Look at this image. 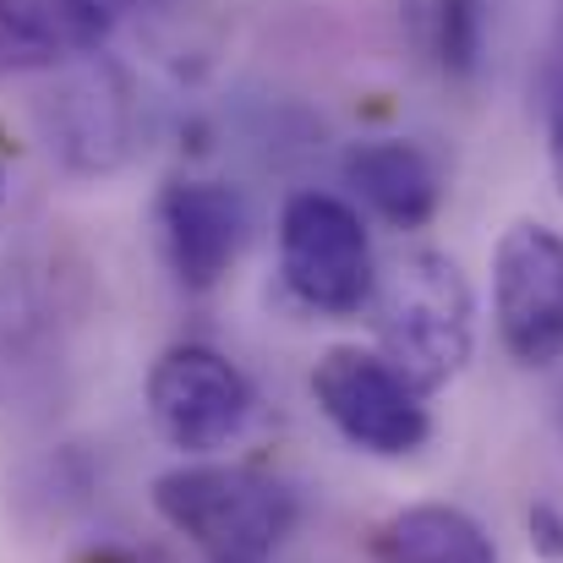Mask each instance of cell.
Masks as SVG:
<instances>
[{"instance_id": "10", "label": "cell", "mask_w": 563, "mask_h": 563, "mask_svg": "<svg viewBox=\"0 0 563 563\" xmlns=\"http://www.w3.org/2000/svg\"><path fill=\"white\" fill-rule=\"evenodd\" d=\"M345 181L362 191L367 208H377L399 230H416L438 213V170L416 143H399V137L356 143L345 154Z\"/></svg>"}, {"instance_id": "13", "label": "cell", "mask_w": 563, "mask_h": 563, "mask_svg": "<svg viewBox=\"0 0 563 563\" xmlns=\"http://www.w3.org/2000/svg\"><path fill=\"white\" fill-rule=\"evenodd\" d=\"M526 526H531V548H537V559L563 563V515L559 509H553V504H531Z\"/></svg>"}, {"instance_id": "8", "label": "cell", "mask_w": 563, "mask_h": 563, "mask_svg": "<svg viewBox=\"0 0 563 563\" xmlns=\"http://www.w3.org/2000/svg\"><path fill=\"white\" fill-rule=\"evenodd\" d=\"M137 0H0V77L93 55Z\"/></svg>"}, {"instance_id": "14", "label": "cell", "mask_w": 563, "mask_h": 563, "mask_svg": "<svg viewBox=\"0 0 563 563\" xmlns=\"http://www.w3.org/2000/svg\"><path fill=\"white\" fill-rule=\"evenodd\" d=\"M548 148H553V176H559V191H563V88L553 99V115H548Z\"/></svg>"}, {"instance_id": "9", "label": "cell", "mask_w": 563, "mask_h": 563, "mask_svg": "<svg viewBox=\"0 0 563 563\" xmlns=\"http://www.w3.org/2000/svg\"><path fill=\"white\" fill-rule=\"evenodd\" d=\"M49 148L60 154L66 170L104 176L126 159L132 148V93L115 66H93L71 77L49 110Z\"/></svg>"}, {"instance_id": "11", "label": "cell", "mask_w": 563, "mask_h": 563, "mask_svg": "<svg viewBox=\"0 0 563 563\" xmlns=\"http://www.w3.org/2000/svg\"><path fill=\"white\" fill-rule=\"evenodd\" d=\"M373 563H498V548L465 509L410 504L373 531Z\"/></svg>"}, {"instance_id": "1", "label": "cell", "mask_w": 563, "mask_h": 563, "mask_svg": "<svg viewBox=\"0 0 563 563\" xmlns=\"http://www.w3.org/2000/svg\"><path fill=\"white\" fill-rule=\"evenodd\" d=\"M373 323L383 362H394L421 394L465 373L476 351V301L454 257L399 252L373 290Z\"/></svg>"}, {"instance_id": "2", "label": "cell", "mask_w": 563, "mask_h": 563, "mask_svg": "<svg viewBox=\"0 0 563 563\" xmlns=\"http://www.w3.org/2000/svg\"><path fill=\"white\" fill-rule=\"evenodd\" d=\"M154 509L202 563H268L290 531V498L252 465H176L154 482Z\"/></svg>"}, {"instance_id": "6", "label": "cell", "mask_w": 563, "mask_h": 563, "mask_svg": "<svg viewBox=\"0 0 563 563\" xmlns=\"http://www.w3.org/2000/svg\"><path fill=\"white\" fill-rule=\"evenodd\" d=\"M148 416L181 454H219L252 421V383L208 345H170L148 373Z\"/></svg>"}, {"instance_id": "15", "label": "cell", "mask_w": 563, "mask_h": 563, "mask_svg": "<svg viewBox=\"0 0 563 563\" xmlns=\"http://www.w3.org/2000/svg\"><path fill=\"white\" fill-rule=\"evenodd\" d=\"M0 165H5V132H0ZM0 181H5V170H0Z\"/></svg>"}, {"instance_id": "3", "label": "cell", "mask_w": 563, "mask_h": 563, "mask_svg": "<svg viewBox=\"0 0 563 563\" xmlns=\"http://www.w3.org/2000/svg\"><path fill=\"white\" fill-rule=\"evenodd\" d=\"M279 274L312 312L351 318L373 301L377 263L362 213L329 191H296L279 213Z\"/></svg>"}, {"instance_id": "4", "label": "cell", "mask_w": 563, "mask_h": 563, "mask_svg": "<svg viewBox=\"0 0 563 563\" xmlns=\"http://www.w3.org/2000/svg\"><path fill=\"white\" fill-rule=\"evenodd\" d=\"M312 399L323 405V416L345 443L377 460H405L432 438V416L421 405L427 394L394 362H383V351L362 345L323 351V362L312 367Z\"/></svg>"}, {"instance_id": "12", "label": "cell", "mask_w": 563, "mask_h": 563, "mask_svg": "<svg viewBox=\"0 0 563 563\" xmlns=\"http://www.w3.org/2000/svg\"><path fill=\"white\" fill-rule=\"evenodd\" d=\"M432 55L443 71L465 77L482 55V11L476 0H432Z\"/></svg>"}, {"instance_id": "5", "label": "cell", "mask_w": 563, "mask_h": 563, "mask_svg": "<svg viewBox=\"0 0 563 563\" xmlns=\"http://www.w3.org/2000/svg\"><path fill=\"white\" fill-rule=\"evenodd\" d=\"M493 318L520 367L563 356V235L548 224H509L493 252Z\"/></svg>"}, {"instance_id": "7", "label": "cell", "mask_w": 563, "mask_h": 563, "mask_svg": "<svg viewBox=\"0 0 563 563\" xmlns=\"http://www.w3.org/2000/svg\"><path fill=\"white\" fill-rule=\"evenodd\" d=\"M170 268L187 290H213L246 241V202L224 181H170L159 197Z\"/></svg>"}]
</instances>
